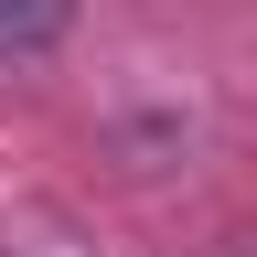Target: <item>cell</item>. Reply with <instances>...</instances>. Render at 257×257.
I'll list each match as a JSON object with an SVG mask.
<instances>
[{
	"mask_svg": "<svg viewBox=\"0 0 257 257\" xmlns=\"http://www.w3.org/2000/svg\"><path fill=\"white\" fill-rule=\"evenodd\" d=\"M75 22V0H0V54H43Z\"/></svg>",
	"mask_w": 257,
	"mask_h": 257,
	"instance_id": "obj_1",
	"label": "cell"
}]
</instances>
